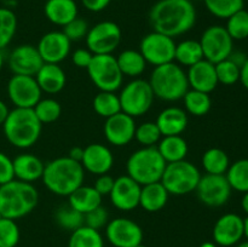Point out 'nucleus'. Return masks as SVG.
I'll return each mask as SVG.
<instances>
[{"label": "nucleus", "instance_id": "nucleus-24", "mask_svg": "<svg viewBox=\"0 0 248 247\" xmlns=\"http://www.w3.org/2000/svg\"><path fill=\"white\" fill-rule=\"evenodd\" d=\"M155 123L162 136L182 135L188 126V114L179 107H167L160 111Z\"/></svg>", "mask_w": 248, "mask_h": 247}, {"label": "nucleus", "instance_id": "nucleus-11", "mask_svg": "<svg viewBox=\"0 0 248 247\" xmlns=\"http://www.w3.org/2000/svg\"><path fill=\"white\" fill-rule=\"evenodd\" d=\"M174 50L176 43L173 38L155 31L143 36L140 44V52L148 64L154 67L174 62Z\"/></svg>", "mask_w": 248, "mask_h": 247}, {"label": "nucleus", "instance_id": "nucleus-52", "mask_svg": "<svg viewBox=\"0 0 248 247\" xmlns=\"http://www.w3.org/2000/svg\"><path fill=\"white\" fill-rule=\"evenodd\" d=\"M82 155H84V148L74 147L69 150V155H68V156H69L70 159L75 160V161L81 162Z\"/></svg>", "mask_w": 248, "mask_h": 247}, {"label": "nucleus", "instance_id": "nucleus-3", "mask_svg": "<svg viewBox=\"0 0 248 247\" xmlns=\"http://www.w3.org/2000/svg\"><path fill=\"white\" fill-rule=\"evenodd\" d=\"M39 193L33 183L12 179L0 185V215L17 220L26 217L38 206Z\"/></svg>", "mask_w": 248, "mask_h": 247}, {"label": "nucleus", "instance_id": "nucleus-62", "mask_svg": "<svg viewBox=\"0 0 248 247\" xmlns=\"http://www.w3.org/2000/svg\"><path fill=\"white\" fill-rule=\"evenodd\" d=\"M44 1H46V0H44Z\"/></svg>", "mask_w": 248, "mask_h": 247}, {"label": "nucleus", "instance_id": "nucleus-35", "mask_svg": "<svg viewBox=\"0 0 248 247\" xmlns=\"http://www.w3.org/2000/svg\"><path fill=\"white\" fill-rule=\"evenodd\" d=\"M93 109L99 116L108 119L121 111L119 94L110 91H99L93 98Z\"/></svg>", "mask_w": 248, "mask_h": 247}, {"label": "nucleus", "instance_id": "nucleus-9", "mask_svg": "<svg viewBox=\"0 0 248 247\" xmlns=\"http://www.w3.org/2000/svg\"><path fill=\"white\" fill-rule=\"evenodd\" d=\"M86 70L99 91L115 92L123 85L124 75L113 55H93Z\"/></svg>", "mask_w": 248, "mask_h": 247}, {"label": "nucleus", "instance_id": "nucleus-44", "mask_svg": "<svg viewBox=\"0 0 248 247\" xmlns=\"http://www.w3.org/2000/svg\"><path fill=\"white\" fill-rule=\"evenodd\" d=\"M21 232L16 220L0 218V247H16L19 242Z\"/></svg>", "mask_w": 248, "mask_h": 247}, {"label": "nucleus", "instance_id": "nucleus-28", "mask_svg": "<svg viewBox=\"0 0 248 247\" xmlns=\"http://www.w3.org/2000/svg\"><path fill=\"white\" fill-rule=\"evenodd\" d=\"M70 206L74 210L79 211L82 215H86L90 211L94 210L102 205V196L98 191L93 188V185H80L68 196Z\"/></svg>", "mask_w": 248, "mask_h": 247}, {"label": "nucleus", "instance_id": "nucleus-56", "mask_svg": "<svg viewBox=\"0 0 248 247\" xmlns=\"http://www.w3.org/2000/svg\"><path fill=\"white\" fill-rule=\"evenodd\" d=\"M199 247H218V246L213 241H206V242H202Z\"/></svg>", "mask_w": 248, "mask_h": 247}, {"label": "nucleus", "instance_id": "nucleus-59", "mask_svg": "<svg viewBox=\"0 0 248 247\" xmlns=\"http://www.w3.org/2000/svg\"><path fill=\"white\" fill-rule=\"evenodd\" d=\"M136 247H147V246H145V245H143V244H140V245H138V246H136Z\"/></svg>", "mask_w": 248, "mask_h": 247}, {"label": "nucleus", "instance_id": "nucleus-33", "mask_svg": "<svg viewBox=\"0 0 248 247\" xmlns=\"http://www.w3.org/2000/svg\"><path fill=\"white\" fill-rule=\"evenodd\" d=\"M182 99L184 102L186 114H190L193 116L206 115L212 107V99H211L210 93L196 91L193 89L188 90Z\"/></svg>", "mask_w": 248, "mask_h": 247}, {"label": "nucleus", "instance_id": "nucleus-2", "mask_svg": "<svg viewBox=\"0 0 248 247\" xmlns=\"http://www.w3.org/2000/svg\"><path fill=\"white\" fill-rule=\"evenodd\" d=\"M85 170L81 162L69 156H61L45 164L43 181L44 185L58 196H69L75 189L82 185Z\"/></svg>", "mask_w": 248, "mask_h": 247}, {"label": "nucleus", "instance_id": "nucleus-12", "mask_svg": "<svg viewBox=\"0 0 248 247\" xmlns=\"http://www.w3.org/2000/svg\"><path fill=\"white\" fill-rule=\"evenodd\" d=\"M199 41L202 48L203 58L212 62L213 64L227 60L234 51V40L229 35L225 27L218 24L206 28Z\"/></svg>", "mask_w": 248, "mask_h": 247}, {"label": "nucleus", "instance_id": "nucleus-10", "mask_svg": "<svg viewBox=\"0 0 248 247\" xmlns=\"http://www.w3.org/2000/svg\"><path fill=\"white\" fill-rule=\"evenodd\" d=\"M123 38L121 28L113 21H102L89 29L86 46L93 55H113Z\"/></svg>", "mask_w": 248, "mask_h": 247}, {"label": "nucleus", "instance_id": "nucleus-43", "mask_svg": "<svg viewBox=\"0 0 248 247\" xmlns=\"http://www.w3.org/2000/svg\"><path fill=\"white\" fill-rule=\"evenodd\" d=\"M215 67L216 73H217L218 84L230 86V85H234L237 81H240V72H241V68L236 63L232 62L230 58H227V60H223L220 62L216 63Z\"/></svg>", "mask_w": 248, "mask_h": 247}, {"label": "nucleus", "instance_id": "nucleus-42", "mask_svg": "<svg viewBox=\"0 0 248 247\" xmlns=\"http://www.w3.org/2000/svg\"><path fill=\"white\" fill-rule=\"evenodd\" d=\"M162 135L157 127L156 123L145 121L136 127L135 139L142 147H156L157 143L161 139Z\"/></svg>", "mask_w": 248, "mask_h": 247}, {"label": "nucleus", "instance_id": "nucleus-61", "mask_svg": "<svg viewBox=\"0 0 248 247\" xmlns=\"http://www.w3.org/2000/svg\"><path fill=\"white\" fill-rule=\"evenodd\" d=\"M0 218H1V215H0Z\"/></svg>", "mask_w": 248, "mask_h": 247}, {"label": "nucleus", "instance_id": "nucleus-30", "mask_svg": "<svg viewBox=\"0 0 248 247\" xmlns=\"http://www.w3.org/2000/svg\"><path fill=\"white\" fill-rule=\"evenodd\" d=\"M119 68H120L123 75L130 77H138L144 73L147 68V61L142 56V53L137 50H124L123 52L119 53L116 57Z\"/></svg>", "mask_w": 248, "mask_h": 247}, {"label": "nucleus", "instance_id": "nucleus-38", "mask_svg": "<svg viewBox=\"0 0 248 247\" xmlns=\"http://www.w3.org/2000/svg\"><path fill=\"white\" fill-rule=\"evenodd\" d=\"M17 31V16L9 7H0V50H4Z\"/></svg>", "mask_w": 248, "mask_h": 247}, {"label": "nucleus", "instance_id": "nucleus-31", "mask_svg": "<svg viewBox=\"0 0 248 247\" xmlns=\"http://www.w3.org/2000/svg\"><path fill=\"white\" fill-rule=\"evenodd\" d=\"M201 60H203V52L200 41L186 39L179 44H176L174 61H177V64L189 68L200 62Z\"/></svg>", "mask_w": 248, "mask_h": 247}, {"label": "nucleus", "instance_id": "nucleus-54", "mask_svg": "<svg viewBox=\"0 0 248 247\" xmlns=\"http://www.w3.org/2000/svg\"><path fill=\"white\" fill-rule=\"evenodd\" d=\"M241 207H242V210H244V212L248 216V191L247 193H244V196H242Z\"/></svg>", "mask_w": 248, "mask_h": 247}, {"label": "nucleus", "instance_id": "nucleus-36", "mask_svg": "<svg viewBox=\"0 0 248 247\" xmlns=\"http://www.w3.org/2000/svg\"><path fill=\"white\" fill-rule=\"evenodd\" d=\"M228 182L232 190L239 193H247L248 191V159H240L237 161L230 164L227 173H225Z\"/></svg>", "mask_w": 248, "mask_h": 247}, {"label": "nucleus", "instance_id": "nucleus-18", "mask_svg": "<svg viewBox=\"0 0 248 247\" xmlns=\"http://www.w3.org/2000/svg\"><path fill=\"white\" fill-rule=\"evenodd\" d=\"M212 236L217 246H235L244 237V218L236 213H225L215 223Z\"/></svg>", "mask_w": 248, "mask_h": 247}, {"label": "nucleus", "instance_id": "nucleus-37", "mask_svg": "<svg viewBox=\"0 0 248 247\" xmlns=\"http://www.w3.org/2000/svg\"><path fill=\"white\" fill-rule=\"evenodd\" d=\"M55 220L62 229L74 232L78 228L85 225V216L79 211L74 210L72 206L62 205L56 210Z\"/></svg>", "mask_w": 248, "mask_h": 247}, {"label": "nucleus", "instance_id": "nucleus-49", "mask_svg": "<svg viewBox=\"0 0 248 247\" xmlns=\"http://www.w3.org/2000/svg\"><path fill=\"white\" fill-rule=\"evenodd\" d=\"M114 182H115V179L110 174H101V176H97L96 182L93 184V188L98 191L102 198L103 196H109V194H110L111 189L114 186Z\"/></svg>", "mask_w": 248, "mask_h": 247}, {"label": "nucleus", "instance_id": "nucleus-41", "mask_svg": "<svg viewBox=\"0 0 248 247\" xmlns=\"http://www.w3.org/2000/svg\"><path fill=\"white\" fill-rule=\"evenodd\" d=\"M225 29L232 40H245L248 38V11L241 9L227 19Z\"/></svg>", "mask_w": 248, "mask_h": 247}, {"label": "nucleus", "instance_id": "nucleus-1", "mask_svg": "<svg viewBox=\"0 0 248 247\" xmlns=\"http://www.w3.org/2000/svg\"><path fill=\"white\" fill-rule=\"evenodd\" d=\"M153 31L171 38L188 33L196 23V9L190 0H159L149 11Z\"/></svg>", "mask_w": 248, "mask_h": 247}, {"label": "nucleus", "instance_id": "nucleus-16", "mask_svg": "<svg viewBox=\"0 0 248 247\" xmlns=\"http://www.w3.org/2000/svg\"><path fill=\"white\" fill-rule=\"evenodd\" d=\"M136 127L135 118L120 111L106 119L103 126L104 137L114 147H124L135 139Z\"/></svg>", "mask_w": 248, "mask_h": 247}, {"label": "nucleus", "instance_id": "nucleus-53", "mask_svg": "<svg viewBox=\"0 0 248 247\" xmlns=\"http://www.w3.org/2000/svg\"><path fill=\"white\" fill-rule=\"evenodd\" d=\"M9 113H10V109L9 107H7V104L5 103L4 101L0 99V126H2V124L5 123Z\"/></svg>", "mask_w": 248, "mask_h": 247}, {"label": "nucleus", "instance_id": "nucleus-23", "mask_svg": "<svg viewBox=\"0 0 248 247\" xmlns=\"http://www.w3.org/2000/svg\"><path fill=\"white\" fill-rule=\"evenodd\" d=\"M35 80L41 91L48 94H56L65 87L67 75L60 64L44 63L36 73Z\"/></svg>", "mask_w": 248, "mask_h": 247}, {"label": "nucleus", "instance_id": "nucleus-21", "mask_svg": "<svg viewBox=\"0 0 248 247\" xmlns=\"http://www.w3.org/2000/svg\"><path fill=\"white\" fill-rule=\"evenodd\" d=\"M81 165L85 171L101 176L108 173L114 165V155L107 145L91 143L84 148Z\"/></svg>", "mask_w": 248, "mask_h": 247}, {"label": "nucleus", "instance_id": "nucleus-5", "mask_svg": "<svg viewBox=\"0 0 248 247\" xmlns=\"http://www.w3.org/2000/svg\"><path fill=\"white\" fill-rule=\"evenodd\" d=\"M148 81L154 96L165 102L179 101L189 90L186 73L176 62L154 67Z\"/></svg>", "mask_w": 248, "mask_h": 247}, {"label": "nucleus", "instance_id": "nucleus-58", "mask_svg": "<svg viewBox=\"0 0 248 247\" xmlns=\"http://www.w3.org/2000/svg\"><path fill=\"white\" fill-rule=\"evenodd\" d=\"M236 247H248V241L246 240V241H240L239 244L236 245Z\"/></svg>", "mask_w": 248, "mask_h": 247}, {"label": "nucleus", "instance_id": "nucleus-6", "mask_svg": "<svg viewBox=\"0 0 248 247\" xmlns=\"http://www.w3.org/2000/svg\"><path fill=\"white\" fill-rule=\"evenodd\" d=\"M167 162L156 147H142L130 155L126 162L127 176L140 185L160 182Z\"/></svg>", "mask_w": 248, "mask_h": 247}, {"label": "nucleus", "instance_id": "nucleus-32", "mask_svg": "<svg viewBox=\"0 0 248 247\" xmlns=\"http://www.w3.org/2000/svg\"><path fill=\"white\" fill-rule=\"evenodd\" d=\"M203 170L208 174H225L230 166V159L227 153L220 148H210L201 159Z\"/></svg>", "mask_w": 248, "mask_h": 247}, {"label": "nucleus", "instance_id": "nucleus-27", "mask_svg": "<svg viewBox=\"0 0 248 247\" xmlns=\"http://www.w3.org/2000/svg\"><path fill=\"white\" fill-rule=\"evenodd\" d=\"M169 196V191L162 185L161 182L145 184L140 189V206L147 212H159L166 206Z\"/></svg>", "mask_w": 248, "mask_h": 247}, {"label": "nucleus", "instance_id": "nucleus-4", "mask_svg": "<svg viewBox=\"0 0 248 247\" xmlns=\"http://www.w3.org/2000/svg\"><path fill=\"white\" fill-rule=\"evenodd\" d=\"M43 124L39 121L33 108H15L10 110L2 124L7 142L18 149H28L39 140Z\"/></svg>", "mask_w": 248, "mask_h": 247}, {"label": "nucleus", "instance_id": "nucleus-40", "mask_svg": "<svg viewBox=\"0 0 248 247\" xmlns=\"http://www.w3.org/2000/svg\"><path fill=\"white\" fill-rule=\"evenodd\" d=\"M36 118L41 124H52L60 119L62 107L60 102L53 98H41L33 108Z\"/></svg>", "mask_w": 248, "mask_h": 247}, {"label": "nucleus", "instance_id": "nucleus-19", "mask_svg": "<svg viewBox=\"0 0 248 247\" xmlns=\"http://www.w3.org/2000/svg\"><path fill=\"white\" fill-rule=\"evenodd\" d=\"M140 189L142 185L138 184L130 176H120L114 182L109 198L111 205L120 211H132L140 206Z\"/></svg>", "mask_w": 248, "mask_h": 247}, {"label": "nucleus", "instance_id": "nucleus-60", "mask_svg": "<svg viewBox=\"0 0 248 247\" xmlns=\"http://www.w3.org/2000/svg\"><path fill=\"white\" fill-rule=\"evenodd\" d=\"M244 1H248V0H244Z\"/></svg>", "mask_w": 248, "mask_h": 247}, {"label": "nucleus", "instance_id": "nucleus-17", "mask_svg": "<svg viewBox=\"0 0 248 247\" xmlns=\"http://www.w3.org/2000/svg\"><path fill=\"white\" fill-rule=\"evenodd\" d=\"M7 63L10 70L14 74L35 77L41 65L44 64V61L36 46L23 44L15 47L10 52Z\"/></svg>", "mask_w": 248, "mask_h": 247}, {"label": "nucleus", "instance_id": "nucleus-26", "mask_svg": "<svg viewBox=\"0 0 248 247\" xmlns=\"http://www.w3.org/2000/svg\"><path fill=\"white\" fill-rule=\"evenodd\" d=\"M45 17L56 26L64 27L79 14V7L75 0H46L44 5Z\"/></svg>", "mask_w": 248, "mask_h": 247}, {"label": "nucleus", "instance_id": "nucleus-29", "mask_svg": "<svg viewBox=\"0 0 248 247\" xmlns=\"http://www.w3.org/2000/svg\"><path fill=\"white\" fill-rule=\"evenodd\" d=\"M156 148L167 164L184 160L189 150L188 143L182 135L162 136Z\"/></svg>", "mask_w": 248, "mask_h": 247}, {"label": "nucleus", "instance_id": "nucleus-57", "mask_svg": "<svg viewBox=\"0 0 248 247\" xmlns=\"http://www.w3.org/2000/svg\"><path fill=\"white\" fill-rule=\"evenodd\" d=\"M4 62H5V60H4V55H2L1 50H0V72H1L2 67H4Z\"/></svg>", "mask_w": 248, "mask_h": 247}, {"label": "nucleus", "instance_id": "nucleus-22", "mask_svg": "<svg viewBox=\"0 0 248 247\" xmlns=\"http://www.w3.org/2000/svg\"><path fill=\"white\" fill-rule=\"evenodd\" d=\"M186 77H188L189 87L196 91L211 93L218 86L215 64L205 58L189 67Z\"/></svg>", "mask_w": 248, "mask_h": 247}, {"label": "nucleus", "instance_id": "nucleus-51", "mask_svg": "<svg viewBox=\"0 0 248 247\" xmlns=\"http://www.w3.org/2000/svg\"><path fill=\"white\" fill-rule=\"evenodd\" d=\"M240 81H241L242 86L248 91V58L244 65L241 67V72H240Z\"/></svg>", "mask_w": 248, "mask_h": 247}, {"label": "nucleus", "instance_id": "nucleus-13", "mask_svg": "<svg viewBox=\"0 0 248 247\" xmlns=\"http://www.w3.org/2000/svg\"><path fill=\"white\" fill-rule=\"evenodd\" d=\"M232 186L225 174H208L201 176L195 193L199 200L210 207H220L229 201Z\"/></svg>", "mask_w": 248, "mask_h": 247}, {"label": "nucleus", "instance_id": "nucleus-46", "mask_svg": "<svg viewBox=\"0 0 248 247\" xmlns=\"http://www.w3.org/2000/svg\"><path fill=\"white\" fill-rule=\"evenodd\" d=\"M108 222L109 213L107 208L103 207L102 205L85 215V225L92 228V229L101 230L102 228L108 224Z\"/></svg>", "mask_w": 248, "mask_h": 247}, {"label": "nucleus", "instance_id": "nucleus-55", "mask_svg": "<svg viewBox=\"0 0 248 247\" xmlns=\"http://www.w3.org/2000/svg\"><path fill=\"white\" fill-rule=\"evenodd\" d=\"M244 236L248 241V216L244 219Z\"/></svg>", "mask_w": 248, "mask_h": 247}, {"label": "nucleus", "instance_id": "nucleus-34", "mask_svg": "<svg viewBox=\"0 0 248 247\" xmlns=\"http://www.w3.org/2000/svg\"><path fill=\"white\" fill-rule=\"evenodd\" d=\"M68 247H104V239L99 230L82 225L72 232Z\"/></svg>", "mask_w": 248, "mask_h": 247}, {"label": "nucleus", "instance_id": "nucleus-45", "mask_svg": "<svg viewBox=\"0 0 248 247\" xmlns=\"http://www.w3.org/2000/svg\"><path fill=\"white\" fill-rule=\"evenodd\" d=\"M89 29V23L81 17H77L65 24L62 31L70 41H79L86 38Z\"/></svg>", "mask_w": 248, "mask_h": 247}, {"label": "nucleus", "instance_id": "nucleus-14", "mask_svg": "<svg viewBox=\"0 0 248 247\" xmlns=\"http://www.w3.org/2000/svg\"><path fill=\"white\" fill-rule=\"evenodd\" d=\"M6 91L15 108H34L43 93L35 77L16 74L10 77Z\"/></svg>", "mask_w": 248, "mask_h": 247}, {"label": "nucleus", "instance_id": "nucleus-25", "mask_svg": "<svg viewBox=\"0 0 248 247\" xmlns=\"http://www.w3.org/2000/svg\"><path fill=\"white\" fill-rule=\"evenodd\" d=\"M12 161H14L15 179L33 183L43 177L45 164L36 155L23 153V154L17 155Z\"/></svg>", "mask_w": 248, "mask_h": 247}, {"label": "nucleus", "instance_id": "nucleus-20", "mask_svg": "<svg viewBox=\"0 0 248 247\" xmlns=\"http://www.w3.org/2000/svg\"><path fill=\"white\" fill-rule=\"evenodd\" d=\"M70 47L72 41L64 35L62 31H52L44 34L36 45L44 63L55 64H60L69 56Z\"/></svg>", "mask_w": 248, "mask_h": 247}, {"label": "nucleus", "instance_id": "nucleus-8", "mask_svg": "<svg viewBox=\"0 0 248 247\" xmlns=\"http://www.w3.org/2000/svg\"><path fill=\"white\" fill-rule=\"evenodd\" d=\"M119 98L121 111L132 118H138L149 111L155 96L148 80L136 77L123 87Z\"/></svg>", "mask_w": 248, "mask_h": 247}, {"label": "nucleus", "instance_id": "nucleus-39", "mask_svg": "<svg viewBox=\"0 0 248 247\" xmlns=\"http://www.w3.org/2000/svg\"><path fill=\"white\" fill-rule=\"evenodd\" d=\"M206 9L215 17L228 19L235 12L244 9V0H203Z\"/></svg>", "mask_w": 248, "mask_h": 247}, {"label": "nucleus", "instance_id": "nucleus-47", "mask_svg": "<svg viewBox=\"0 0 248 247\" xmlns=\"http://www.w3.org/2000/svg\"><path fill=\"white\" fill-rule=\"evenodd\" d=\"M15 179L14 161L5 153L0 152V185Z\"/></svg>", "mask_w": 248, "mask_h": 247}, {"label": "nucleus", "instance_id": "nucleus-50", "mask_svg": "<svg viewBox=\"0 0 248 247\" xmlns=\"http://www.w3.org/2000/svg\"><path fill=\"white\" fill-rule=\"evenodd\" d=\"M111 0H81V4L87 11L101 12L110 5Z\"/></svg>", "mask_w": 248, "mask_h": 247}, {"label": "nucleus", "instance_id": "nucleus-48", "mask_svg": "<svg viewBox=\"0 0 248 247\" xmlns=\"http://www.w3.org/2000/svg\"><path fill=\"white\" fill-rule=\"evenodd\" d=\"M93 58V53L89 48H78L72 53V62L75 67L86 69Z\"/></svg>", "mask_w": 248, "mask_h": 247}, {"label": "nucleus", "instance_id": "nucleus-15", "mask_svg": "<svg viewBox=\"0 0 248 247\" xmlns=\"http://www.w3.org/2000/svg\"><path fill=\"white\" fill-rule=\"evenodd\" d=\"M106 237L114 247H136L143 242V230L135 220L118 217L106 225Z\"/></svg>", "mask_w": 248, "mask_h": 247}, {"label": "nucleus", "instance_id": "nucleus-7", "mask_svg": "<svg viewBox=\"0 0 248 247\" xmlns=\"http://www.w3.org/2000/svg\"><path fill=\"white\" fill-rule=\"evenodd\" d=\"M200 178L201 172L198 166L184 159L167 164L160 182L170 195L182 196L195 191Z\"/></svg>", "mask_w": 248, "mask_h": 247}]
</instances>
